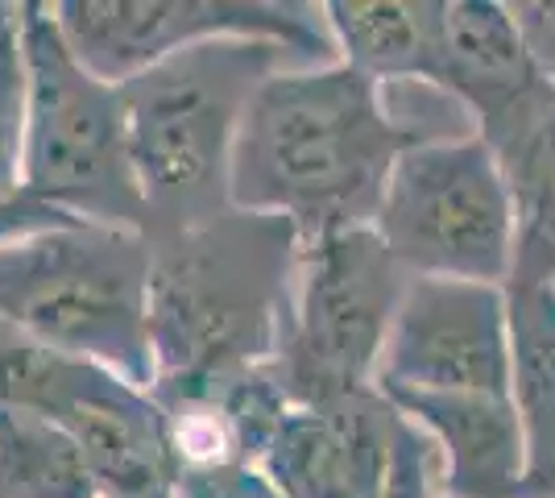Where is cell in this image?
<instances>
[{
  "label": "cell",
  "instance_id": "6da1fadb",
  "mask_svg": "<svg viewBox=\"0 0 555 498\" xmlns=\"http://www.w3.org/2000/svg\"><path fill=\"white\" fill-rule=\"evenodd\" d=\"M423 129L398 120L382 84L348 67H282L257 88L232 145V208L286 216L302 245L377 225L398 158Z\"/></svg>",
  "mask_w": 555,
  "mask_h": 498
},
{
  "label": "cell",
  "instance_id": "7a4b0ae2",
  "mask_svg": "<svg viewBox=\"0 0 555 498\" xmlns=\"http://www.w3.org/2000/svg\"><path fill=\"white\" fill-rule=\"evenodd\" d=\"M150 254V395L158 404L274 361L302 258V233L286 216L229 208L154 238Z\"/></svg>",
  "mask_w": 555,
  "mask_h": 498
},
{
  "label": "cell",
  "instance_id": "3957f363",
  "mask_svg": "<svg viewBox=\"0 0 555 498\" xmlns=\"http://www.w3.org/2000/svg\"><path fill=\"white\" fill-rule=\"evenodd\" d=\"M291 50L254 38L199 42L120 84L145 238H170L232 208V145L257 88Z\"/></svg>",
  "mask_w": 555,
  "mask_h": 498
},
{
  "label": "cell",
  "instance_id": "277c9868",
  "mask_svg": "<svg viewBox=\"0 0 555 498\" xmlns=\"http://www.w3.org/2000/svg\"><path fill=\"white\" fill-rule=\"evenodd\" d=\"M150 261L145 233L83 220L0 241V320L150 391Z\"/></svg>",
  "mask_w": 555,
  "mask_h": 498
},
{
  "label": "cell",
  "instance_id": "5b68a950",
  "mask_svg": "<svg viewBox=\"0 0 555 498\" xmlns=\"http://www.w3.org/2000/svg\"><path fill=\"white\" fill-rule=\"evenodd\" d=\"M17 38L29 75L22 191L70 220L145 233L120 84L75 59L54 4H17Z\"/></svg>",
  "mask_w": 555,
  "mask_h": 498
},
{
  "label": "cell",
  "instance_id": "8992f818",
  "mask_svg": "<svg viewBox=\"0 0 555 498\" xmlns=\"http://www.w3.org/2000/svg\"><path fill=\"white\" fill-rule=\"evenodd\" d=\"M411 283L373 225L302 245L295 308L270 361L291 407H320L377 386L393 316Z\"/></svg>",
  "mask_w": 555,
  "mask_h": 498
},
{
  "label": "cell",
  "instance_id": "52a82bcc",
  "mask_svg": "<svg viewBox=\"0 0 555 498\" xmlns=\"http://www.w3.org/2000/svg\"><path fill=\"white\" fill-rule=\"evenodd\" d=\"M373 229L411 279L509 283L514 208L502 163L481 133L411 145L393 166Z\"/></svg>",
  "mask_w": 555,
  "mask_h": 498
},
{
  "label": "cell",
  "instance_id": "ba28073f",
  "mask_svg": "<svg viewBox=\"0 0 555 498\" xmlns=\"http://www.w3.org/2000/svg\"><path fill=\"white\" fill-rule=\"evenodd\" d=\"M54 17L75 59L108 84L216 38L274 42L299 67H324L340 54L324 4L299 0H59Z\"/></svg>",
  "mask_w": 555,
  "mask_h": 498
},
{
  "label": "cell",
  "instance_id": "9c48e42d",
  "mask_svg": "<svg viewBox=\"0 0 555 498\" xmlns=\"http://www.w3.org/2000/svg\"><path fill=\"white\" fill-rule=\"evenodd\" d=\"M261 474L286 498H443L440 445L377 386L291 407Z\"/></svg>",
  "mask_w": 555,
  "mask_h": 498
},
{
  "label": "cell",
  "instance_id": "30bf717a",
  "mask_svg": "<svg viewBox=\"0 0 555 498\" xmlns=\"http://www.w3.org/2000/svg\"><path fill=\"white\" fill-rule=\"evenodd\" d=\"M506 286L415 279L393 316L377 391L423 395H509Z\"/></svg>",
  "mask_w": 555,
  "mask_h": 498
},
{
  "label": "cell",
  "instance_id": "8fae6325",
  "mask_svg": "<svg viewBox=\"0 0 555 498\" xmlns=\"http://www.w3.org/2000/svg\"><path fill=\"white\" fill-rule=\"evenodd\" d=\"M431 88L456 95L493 150L555 108V84L531 63L506 4L443 0V34Z\"/></svg>",
  "mask_w": 555,
  "mask_h": 498
},
{
  "label": "cell",
  "instance_id": "7c38bea8",
  "mask_svg": "<svg viewBox=\"0 0 555 498\" xmlns=\"http://www.w3.org/2000/svg\"><path fill=\"white\" fill-rule=\"evenodd\" d=\"M382 395L440 445L443 498L522 495L527 445L509 395H423V391H382Z\"/></svg>",
  "mask_w": 555,
  "mask_h": 498
},
{
  "label": "cell",
  "instance_id": "4fadbf2b",
  "mask_svg": "<svg viewBox=\"0 0 555 498\" xmlns=\"http://www.w3.org/2000/svg\"><path fill=\"white\" fill-rule=\"evenodd\" d=\"M336 50L373 84L436 79L443 0H332L324 4Z\"/></svg>",
  "mask_w": 555,
  "mask_h": 498
},
{
  "label": "cell",
  "instance_id": "5bb4252c",
  "mask_svg": "<svg viewBox=\"0 0 555 498\" xmlns=\"http://www.w3.org/2000/svg\"><path fill=\"white\" fill-rule=\"evenodd\" d=\"M509 399L522 424L527 474L518 498H555V286H506Z\"/></svg>",
  "mask_w": 555,
  "mask_h": 498
},
{
  "label": "cell",
  "instance_id": "9a60e30c",
  "mask_svg": "<svg viewBox=\"0 0 555 498\" xmlns=\"http://www.w3.org/2000/svg\"><path fill=\"white\" fill-rule=\"evenodd\" d=\"M514 208V261L506 286H555V108L493 150Z\"/></svg>",
  "mask_w": 555,
  "mask_h": 498
},
{
  "label": "cell",
  "instance_id": "2e32d148",
  "mask_svg": "<svg viewBox=\"0 0 555 498\" xmlns=\"http://www.w3.org/2000/svg\"><path fill=\"white\" fill-rule=\"evenodd\" d=\"M0 498H100V490L67 427L0 411Z\"/></svg>",
  "mask_w": 555,
  "mask_h": 498
},
{
  "label": "cell",
  "instance_id": "e0dca14e",
  "mask_svg": "<svg viewBox=\"0 0 555 498\" xmlns=\"http://www.w3.org/2000/svg\"><path fill=\"white\" fill-rule=\"evenodd\" d=\"M104 374V366L59 354L17 324L0 320V411H29L63 427Z\"/></svg>",
  "mask_w": 555,
  "mask_h": 498
},
{
  "label": "cell",
  "instance_id": "ac0fdd59",
  "mask_svg": "<svg viewBox=\"0 0 555 498\" xmlns=\"http://www.w3.org/2000/svg\"><path fill=\"white\" fill-rule=\"evenodd\" d=\"M25 120H29V75L17 25L0 34V204L25 195Z\"/></svg>",
  "mask_w": 555,
  "mask_h": 498
},
{
  "label": "cell",
  "instance_id": "d6986e66",
  "mask_svg": "<svg viewBox=\"0 0 555 498\" xmlns=\"http://www.w3.org/2000/svg\"><path fill=\"white\" fill-rule=\"evenodd\" d=\"M175 498H286L257 465H183Z\"/></svg>",
  "mask_w": 555,
  "mask_h": 498
},
{
  "label": "cell",
  "instance_id": "ffe728a7",
  "mask_svg": "<svg viewBox=\"0 0 555 498\" xmlns=\"http://www.w3.org/2000/svg\"><path fill=\"white\" fill-rule=\"evenodd\" d=\"M506 9L531 63L555 84V0H518Z\"/></svg>",
  "mask_w": 555,
  "mask_h": 498
},
{
  "label": "cell",
  "instance_id": "44dd1931",
  "mask_svg": "<svg viewBox=\"0 0 555 498\" xmlns=\"http://www.w3.org/2000/svg\"><path fill=\"white\" fill-rule=\"evenodd\" d=\"M63 225H75V220L47 208V204H38V200H29V195H17V200L0 204V241L34 238V233L63 229Z\"/></svg>",
  "mask_w": 555,
  "mask_h": 498
},
{
  "label": "cell",
  "instance_id": "7402d4cb",
  "mask_svg": "<svg viewBox=\"0 0 555 498\" xmlns=\"http://www.w3.org/2000/svg\"><path fill=\"white\" fill-rule=\"evenodd\" d=\"M17 25V4H0V34Z\"/></svg>",
  "mask_w": 555,
  "mask_h": 498
}]
</instances>
